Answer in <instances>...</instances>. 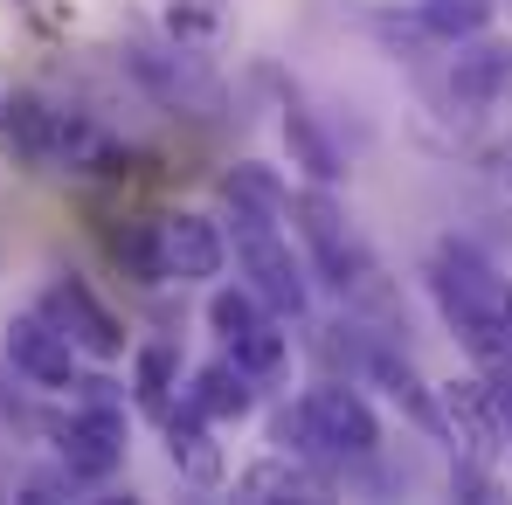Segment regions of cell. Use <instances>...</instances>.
<instances>
[{"label":"cell","instance_id":"1","mask_svg":"<svg viewBox=\"0 0 512 505\" xmlns=\"http://www.w3.org/2000/svg\"><path fill=\"white\" fill-rule=\"evenodd\" d=\"M429 298H436L443 326L464 339V353L478 367H506L512 360V284L471 243H443L429 256Z\"/></svg>","mask_w":512,"mask_h":505},{"label":"cell","instance_id":"2","mask_svg":"<svg viewBox=\"0 0 512 505\" xmlns=\"http://www.w3.org/2000/svg\"><path fill=\"white\" fill-rule=\"evenodd\" d=\"M270 443L305 457V464H360L381 450V422L346 381H326V388H305L291 409L270 416Z\"/></svg>","mask_w":512,"mask_h":505},{"label":"cell","instance_id":"3","mask_svg":"<svg viewBox=\"0 0 512 505\" xmlns=\"http://www.w3.org/2000/svg\"><path fill=\"white\" fill-rule=\"evenodd\" d=\"M291 215H298V236H305V256H312V277H326L333 291H340L346 305H367V312H388V284H381V263L374 250L360 243V229L346 222V208L312 180L298 201H291Z\"/></svg>","mask_w":512,"mask_h":505},{"label":"cell","instance_id":"4","mask_svg":"<svg viewBox=\"0 0 512 505\" xmlns=\"http://www.w3.org/2000/svg\"><path fill=\"white\" fill-rule=\"evenodd\" d=\"M229 250L243 263L250 291L277 312V319H305L312 312V284H305V256H291V236H284V215H263V208H243L229 201Z\"/></svg>","mask_w":512,"mask_h":505},{"label":"cell","instance_id":"5","mask_svg":"<svg viewBox=\"0 0 512 505\" xmlns=\"http://www.w3.org/2000/svg\"><path fill=\"white\" fill-rule=\"evenodd\" d=\"M70 388H84V402L56 429V457L77 485H104L125 464V409H118L111 381H70Z\"/></svg>","mask_w":512,"mask_h":505},{"label":"cell","instance_id":"6","mask_svg":"<svg viewBox=\"0 0 512 505\" xmlns=\"http://www.w3.org/2000/svg\"><path fill=\"white\" fill-rule=\"evenodd\" d=\"M125 63H132V77L153 90L167 111L222 118V84H215V70H208L201 49H187V42H173V35H167V42H160V35H132Z\"/></svg>","mask_w":512,"mask_h":505},{"label":"cell","instance_id":"7","mask_svg":"<svg viewBox=\"0 0 512 505\" xmlns=\"http://www.w3.org/2000/svg\"><path fill=\"white\" fill-rule=\"evenodd\" d=\"M0 132H7V153H21L28 167H70L97 153V132H90L77 111H56L42 97H0Z\"/></svg>","mask_w":512,"mask_h":505},{"label":"cell","instance_id":"8","mask_svg":"<svg viewBox=\"0 0 512 505\" xmlns=\"http://www.w3.org/2000/svg\"><path fill=\"white\" fill-rule=\"evenodd\" d=\"M35 312L70 339L77 353H90V360H118V353H125V326L97 305V291H90L84 277H56V284L42 291V305H35Z\"/></svg>","mask_w":512,"mask_h":505},{"label":"cell","instance_id":"9","mask_svg":"<svg viewBox=\"0 0 512 505\" xmlns=\"http://www.w3.org/2000/svg\"><path fill=\"white\" fill-rule=\"evenodd\" d=\"M153 236H160V284H208L229 263V236L208 215H160Z\"/></svg>","mask_w":512,"mask_h":505},{"label":"cell","instance_id":"10","mask_svg":"<svg viewBox=\"0 0 512 505\" xmlns=\"http://www.w3.org/2000/svg\"><path fill=\"white\" fill-rule=\"evenodd\" d=\"M436 416H443V436L464 443L471 464H499L506 457V429H499V409H492V388L485 381H450L436 395Z\"/></svg>","mask_w":512,"mask_h":505},{"label":"cell","instance_id":"11","mask_svg":"<svg viewBox=\"0 0 512 505\" xmlns=\"http://www.w3.org/2000/svg\"><path fill=\"white\" fill-rule=\"evenodd\" d=\"M450 97L471 104V111H492L512 104V42H485V35H464L450 42Z\"/></svg>","mask_w":512,"mask_h":505},{"label":"cell","instance_id":"12","mask_svg":"<svg viewBox=\"0 0 512 505\" xmlns=\"http://www.w3.org/2000/svg\"><path fill=\"white\" fill-rule=\"evenodd\" d=\"M7 360H14V374H28L35 388H70V381H77V346L56 333L42 312H21V319L7 326Z\"/></svg>","mask_w":512,"mask_h":505},{"label":"cell","instance_id":"13","mask_svg":"<svg viewBox=\"0 0 512 505\" xmlns=\"http://www.w3.org/2000/svg\"><path fill=\"white\" fill-rule=\"evenodd\" d=\"M160 422H167V457H173V471H180L187 485H222V450H215V436H208L215 422L194 416L187 402H180V409H167Z\"/></svg>","mask_w":512,"mask_h":505},{"label":"cell","instance_id":"14","mask_svg":"<svg viewBox=\"0 0 512 505\" xmlns=\"http://www.w3.org/2000/svg\"><path fill=\"white\" fill-rule=\"evenodd\" d=\"M194 416H208V422H243L256 409V381L236 367V360H215V367H201L194 374V388L180 395Z\"/></svg>","mask_w":512,"mask_h":505},{"label":"cell","instance_id":"15","mask_svg":"<svg viewBox=\"0 0 512 505\" xmlns=\"http://www.w3.org/2000/svg\"><path fill=\"white\" fill-rule=\"evenodd\" d=\"M284 146H291V167H305L319 187H333L346 173L340 146L326 139V125H319V111H305L298 97H284Z\"/></svg>","mask_w":512,"mask_h":505},{"label":"cell","instance_id":"16","mask_svg":"<svg viewBox=\"0 0 512 505\" xmlns=\"http://www.w3.org/2000/svg\"><path fill=\"white\" fill-rule=\"evenodd\" d=\"M243 499H326V478L305 464V457H291V450H277L270 464H256L243 471V485H236Z\"/></svg>","mask_w":512,"mask_h":505},{"label":"cell","instance_id":"17","mask_svg":"<svg viewBox=\"0 0 512 505\" xmlns=\"http://www.w3.org/2000/svg\"><path fill=\"white\" fill-rule=\"evenodd\" d=\"M492 7L499 0H416V21H423L429 42H464V35L492 28Z\"/></svg>","mask_w":512,"mask_h":505},{"label":"cell","instance_id":"18","mask_svg":"<svg viewBox=\"0 0 512 505\" xmlns=\"http://www.w3.org/2000/svg\"><path fill=\"white\" fill-rule=\"evenodd\" d=\"M229 360H236L250 381H284V367H291V339H284L277 319H263V326H250L243 339H229Z\"/></svg>","mask_w":512,"mask_h":505},{"label":"cell","instance_id":"19","mask_svg":"<svg viewBox=\"0 0 512 505\" xmlns=\"http://www.w3.org/2000/svg\"><path fill=\"white\" fill-rule=\"evenodd\" d=\"M167 35L187 49H215L229 35V0H167Z\"/></svg>","mask_w":512,"mask_h":505},{"label":"cell","instance_id":"20","mask_svg":"<svg viewBox=\"0 0 512 505\" xmlns=\"http://www.w3.org/2000/svg\"><path fill=\"white\" fill-rule=\"evenodd\" d=\"M104 250H111V263H118L125 277L160 284V236H153V222H125V229H111Z\"/></svg>","mask_w":512,"mask_h":505},{"label":"cell","instance_id":"21","mask_svg":"<svg viewBox=\"0 0 512 505\" xmlns=\"http://www.w3.org/2000/svg\"><path fill=\"white\" fill-rule=\"evenodd\" d=\"M263 319H270V305L256 298L250 284H229V291H215V298H208V326H215L222 346H229V339H243L250 326H263Z\"/></svg>","mask_w":512,"mask_h":505},{"label":"cell","instance_id":"22","mask_svg":"<svg viewBox=\"0 0 512 505\" xmlns=\"http://www.w3.org/2000/svg\"><path fill=\"white\" fill-rule=\"evenodd\" d=\"M132 388H139V409L160 422L173 409V346H139V374H132Z\"/></svg>","mask_w":512,"mask_h":505},{"label":"cell","instance_id":"23","mask_svg":"<svg viewBox=\"0 0 512 505\" xmlns=\"http://www.w3.org/2000/svg\"><path fill=\"white\" fill-rule=\"evenodd\" d=\"M229 201L263 208V215H291V194H284V187H277L263 167H236V173H229Z\"/></svg>","mask_w":512,"mask_h":505},{"label":"cell","instance_id":"24","mask_svg":"<svg viewBox=\"0 0 512 505\" xmlns=\"http://www.w3.org/2000/svg\"><path fill=\"white\" fill-rule=\"evenodd\" d=\"M506 173H512V146H506Z\"/></svg>","mask_w":512,"mask_h":505}]
</instances>
